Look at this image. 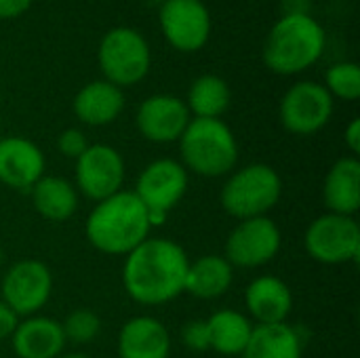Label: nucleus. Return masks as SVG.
<instances>
[{
	"instance_id": "4468645a",
	"label": "nucleus",
	"mask_w": 360,
	"mask_h": 358,
	"mask_svg": "<svg viewBox=\"0 0 360 358\" xmlns=\"http://www.w3.org/2000/svg\"><path fill=\"white\" fill-rule=\"evenodd\" d=\"M190 120L186 101L175 95H152L143 99L135 116L139 133L152 143L179 141Z\"/></svg>"
},
{
	"instance_id": "a211bd4d",
	"label": "nucleus",
	"mask_w": 360,
	"mask_h": 358,
	"mask_svg": "<svg viewBox=\"0 0 360 358\" xmlns=\"http://www.w3.org/2000/svg\"><path fill=\"white\" fill-rule=\"evenodd\" d=\"M11 346L17 358H57L65 348L61 323L42 314L27 317L19 321Z\"/></svg>"
},
{
	"instance_id": "393cba45",
	"label": "nucleus",
	"mask_w": 360,
	"mask_h": 358,
	"mask_svg": "<svg viewBox=\"0 0 360 358\" xmlns=\"http://www.w3.org/2000/svg\"><path fill=\"white\" fill-rule=\"evenodd\" d=\"M186 106L194 118H221L230 106V87L215 74H202L190 84Z\"/></svg>"
},
{
	"instance_id": "473e14b6",
	"label": "nucleus",
	"mask_w": 360,
	"mask_h": 358,
	"mask_svg": "<svg viewBox=\"0 0 360 358\" xmlns=\"http://www.w3.org/2000/svg\"><path fill=\"white\" fill-rule=\"evenodd\" d=\"M57 358H91L89 354H84V352H65V354H59Z\"/></svg>"
},
{
	"instance_id": "2f4dec72",
	"label": "nucleus",
	"mask_w": 360,
	"mask_h": 358,
	"mask_svg": "<svg viewBox=\"0 0 360 358\" xmlns=\"http://www.w3.org/2000/svg\"><path fill=\"white\" fill-rule=\"evenodd\" d=\"M32 0H0V19H13L30 8Z\"/></svg>"
},
{
	"instance_id": "6e6552de",
	"label": "nucleus",
	"mask_w": 360,
	"mask_h": 358,
	"mask_svg": "<svg viewBox=\"0 0 360 358\" xmlns=\"http://www.w3.org/2000/svg\"><path fill=\"white\" fill-rule=\"evenodd\" d=\"M306 253L325 266L356 262L360 255V226L352 215L325 213L316 217L304 234Z\"/></svg>"
},
{
	"instance_id": "20e7f679",
	"label": "nucleus",
	"mask_w": 360,
	"mask_h": 358,
	"mask_svg": "<svg viewBox=\"0 0 360 358\" xmlns=\"http://www.w3.org/2000/svg\"><path fill=\"white\" fill-rule=\"evenodd\" d=\"M181 165L200 177H226L238 165V141L221 118H192L179 137Z\"/></svg>"
},
{
	"instance_id": "412c9836",
	"label": "nucleus",
	"mask_w": 360,
	"mask_h": 358,
	"mask_svg": "<svg viewBox=\"0 0 360 358\" xmlns=\"http://www.w3.org/2000/svg\"><path fill=\"white\" fill-rule=\"evenodd\" d=\"M34 211L46 222H68L78 209V190L72 181L57 175H42L30 190Z\"/></svg>"
},
{
	"instance_id": "9d476101",
	"label": "nucleus",
	"mask_w": 360,
	"mask_h": 358,
	"mask_svg": "<svg viewBox=\"0 0 360 358\" xmlns=\"http://www.w3.org/2000/svg\"><path fill=\"white\" fill-rule=\"evenodd\" d=\"M283 245V234L276 222L268 215L243 219L234 226L230 236L226 238L224 257L232 268H262L270 264Z\"/></svg>"
},
{
	"instance_id": "f257e3e1",
	"label": "nucleus",
	"mask_w": 360,
	"mask_h": 358,
	"mask_svg": "<svg viewBox=\"0 0 360 358\" xmlns=\"http://www.w3.org/2000/svg\"><path fill=\"white\" fill-rule=\"evenodd\" d=\"M190 257L171 238L148 236L124 255L122 285L127 295L141 306H162L179 298L186 289Z\"/></svg>"
},
{
	"instance_id": "6ab92c4d",
	"label": "nucleus",
	"mask_w": 360,
	"mask_h": 358,
	"mask_svg": "<svg viewBox=\"0 0 360 358\" xmlns=\"http://www.w3.org/2000/svg\"><path fill=\"white\" fill-rule=\"evenodd\" d=\"M323 200L329 213L356 215L360 209V160L342 156L329 169L323 184Z\"/></svg>"
},
{
	"instance_id": "bb28decb",
	"label": "nucleus",
	"mask_w": 360,
	"mask_h": 358,
	"mask_svg": "<svg viewBox=\"0 0 360 358\" xmlns=\"http://www.w3.org/2000/svg\"><path fill=\"white\" fill-rule=\"evenodd\" d=\"M325 80V89L331 97H340L344 101H356L360 97V68L352 61L331 65Z\"/></svg>"
},
{
	"instance_id": "a878e982",
	"label": "nucleus",
	"mask_w": 360,
	"mask_h": 358,
	"mask_svg": "<svg viewBox=\"0 0 360 358\" xmlns=\"http://www.w3.org/2000/svg\"><path fill=\"white\" fill-rule=\"evenodd\" d=\"M61 331L65 338V344L72 342L76 346H84V344H93L99 333H101V319L86 308H78L72 310L63 323H61Z\"/></svg>"
},
{
	"instance_id": "1a4fd4ad",
	"label": "nucleus",
	"mask_w": 360,
	"mask_h": 358,
	"mask_svg": "<svg viewBox=\"0 0 360 358\" xmlns=\"http://www.w3.org/2000/svg\"><path fill=\"white\" fill-rule=\"evenodd\" d=\"M53 293V274L40 260H19L6 268L0 283V300L19 317L38 314Z\"/></svg>"
},
{
	"instance_id": "4be33fe9",
	"label": "nucleus",
	"mask_w": 360,
	"mask_h": 358,
	"mask_svg": "<svg viewBox=\"0 0 360 358\" xmlns=\"http://www.w3.org/2000/svg\"><path fill=\"white\" fill-rule=\"evenodd\" d=\"M232 283L234 268L224 255H200L188 266L184 293L198 300H217L230 291Z\"/></svg>"
},
{
	"instance_id": "423d86ee",
	"label": "nucleus",
	"mask_w": 360,
	"mask_h": 358,
	"mask_svg": "<svg viewBox=\"0 0 360 358\" xmlns=\"http://www.w3.org/2000/svg\"><path fill=\"white\" fill-rule=\"evenodd\" d=\"M97 59L105 80L118 89L141 82L152 61L146 38L133 27L110 30L99 42Z\"/></svg>"
},
{
	"instance_id": "ddd939ff",
	"label": "nucleus",
	"mask_w": 360,
	"mask_h": 358,
	"mask_svg": "<svg viewBox=\"0 0 360 358\" xmlns=\"http://www.w3.org/2000/svg\"><path fill=\"white\" fill-rule=\"evenodd\" d=\"M169 44L184 53L202 49L211 34V17L200 0H165L158 13Z\"/></svg>"
},
{
	"instance_id": "aec40b11",
	"label": "nucleus",
	"mask_w": 360,
	"mask_h": 358,
	"mask_svg": "<svg viewBox=\"0 0 360 358\" xmlns=\"http://www.w3.org/2000/svg\"><path fill=\"white\" fill-rule=\"evenodd\" d=\"M72 108L82 124L105 127L120 116L124 108V95L122 89L108 80H93L76 93Z\"/></svg>"
},
{
	"instance_id": "9b49d317",
	"label": "nucleus",
	"mask_w": 360,
	"mask_h": 358,
	"mask_svg": "<svg viewBox=\"0 0 360 358\" xmlns=\"http://www.w3.org/2000/svg\"><path fill=\"white\" fill-rule=\"evenodd\" d=\"M281 122L293 135H314L327 127L333 116V97L325 84L295 82L281 99Z\"/></svg>"
},
{
	"instance_id": "2eb2a0df",
	"label": "nucleus",
	"mask_w": 360,
	"mask_h": 358,
	"mask_svg": "<svg viewBox=\"0 0 360 358\" xmlns=\"http://www.w3.org/2000/svg\"><path fill=\"white\" fill-rule=\"evenodd\" d=\"M44 154L42 150L25 137L8 135L0 139V184L17 190L30 192L34 184L44 175Z\"/></svg>"
},
{
	"instance_id": "72a5a7b5",
	"label": "nucleus",
	"mask_w": 360,
	"mask_h": 358,
	"mask_svg": "<svg viewBox=\"0 0 360 358\" xmlns=\"http://www.w3.org/2000/svg\"><path fill=\"white\" fill-rule=\"evenodd\" d=\"M2 262H4V251H2V245H0V268H2Z\"/></svg>"
},
{
	"instance_id": "cd10ccee",
	"label": "nucleus",
	"mask_w": 360,
	"mask_h": 358,
	"mask_svg": "<svg viewBox=\"0 0 360 358\" xmlns=\"http://www.w3.org/2000/svg\"><path fill=\"white\" fill-rule=\"evenodd\" d=\"M179 340L181 344L190 350V352H205L209 350V331H207V321H188L181 331H179Z\"/></svg>"
},
{
	"instance_id": "7ed1b4c3",
	"label": "nucleus",
	"mask_w": 360,
	"mask_h": 358,
	"mask_svg": "<svg viewBox=\"0 0 360 358\" xmlns=\"http://www.w3.org/2000/svg\"><path fill=\"white\" fill-rule=\"evenodd\" d=\"M323 51V25L308 13L293 11L272 25L264 44V61L272 72L291 76L314 65Z\"/></svg>"
},
{
	"instance_id": "f8f14e48",
	"label": "nucleus",
	"mask_w": 360,
	"mask_h": 358,
	"mask_svg": "<svg viewBox=\"0 0 360 358\" xmlns=\"http://www.w3.org/2000/svg\"><path fill=\"white\" fill-rule=\"evenodd\" d=\"M124 158L108 143H91L76 160V190L99 203L122 190Z\"/></svg>"
},
{
	"instance_id": "dca6fc26",
	"label": "nucleus",
	"mask_w": 360,
	"mask_h": 358,
	"mask_svg": "<svg viewBox=\"0 0 360 358\" xmlns=\"http://www.w3.org/2000/svg\"><path fill=\"white\" fill-rule=\"evenodd\" d=\"M116 352L118 358H169L171 333L154 317H133L120 327Z\"/></svg>"
},
{
	"instance_id": "f3484780",
	"label": "nucleus",
	"mask_w": 360,
	"mask_h": 358,
	"mask_svg": "<svg viewBox=\"0 0 360 358\" xmlns=\"http://www.w3.org/2000/svg\"><path fill=\"white\" fill-rule=\"evenodd\" d=\"M245 306L257 325L287 323L293 310V293L283 279L264 274L247 285Z\"/></svg>"
},
{
	"instance_id": "c756f323",
	"label": "nucleus",
	"mask_w": 360,
	"mask_h": 358,
	"mask_svg": "<svg viewBox=\"0 0 360 358\" xmlns=\"http://www.w3.org/2000/svg\"><path fill=\"white\" fill-rule=\"evenodd\" d=\"M19 321H21V319H19V317L0 300V342L13 338V333H15Z\"/></svg>"
},
{
	"instance_id": "0eeeda50",
	"label": "nucleus",
	"mask_w": 360,
	"mask_h": 358,
	"mask_svg": "<svg viewBox=\"0 0 360 358\" xmlns=\"http://www.w3.org/2000/svg\"><path fill=\"white\" fill-rule=\"evenodd\" d=\"M188 171L173 158L152 160L137 177L135 196L146 205L152 228L162 226L188 192Z\"/></svg>"
},
{
	"instance_id": "f03ea898",
	"label": "nucleus",
	"mask_w": 360,
	"mask_h": 358,
	"mask_svg": "<svg viewBox=\"0 0 360 358\" xmlns=\"http://www.w3.org/2000/svg\"><path fill=\"white\" fill-rule=\"evenodd\" d=\"M152 232L146 205L133 190H120L99 203L84 222V236L105 255H129Z\"/></svg>"
},
{
	"instance_id": "39448f33",
	"label": "nucleus",
	"mask_w": 360,
	"mask_h": 358,
	"mask_svg": "<svg viewBox=\"0 0 360 358\" xmlns=\"http://www.w3.org/2000/svg\"><path fill=\"white\" fill-rule=\"evenodd\" d=\"M281 196L283 179L276 169L266 162H253L228 175L219 192V203L230 217L243 222L268 215V211L278 205Z\"/></svg>"
},
{
	"instance_id": "b1692460",
	"label": "nucleus",
	"mask_w": 360,
	"mask_h": 358,
	"mask_svg": "<svg viewBox=\"0 0 360 358\" xmlns=\"http://www.w3.org/2000/svg\"><path fill=\"white\" fill-rule=\"evenodd\" d=\"M207 331L209 350H215L221 357H240L249 344L253 325L243 312L224 308L207 319Z\"/></svg>"
},
{
	"instance_id": "7c9ffc66",
	"label": "nucleus",
	"mask_w": 360,
	"mask_h": 358,
	"mask_svg": "<svg viewBox=\"0 0 360 358\" xmlns=\"http://www.w3.org/2000/svg\"><path fill=\"white\" fill-rule=\"evenodd\" d=\"M344 143L346 148L350 150V156H356L360 154V120L359 118H352L350 124L346 127L344 131Z\"/></svg>"
},
{
	"instance_id": "5701e85b",
	"label": "nucleus",
	"mask_w": 360,
	"mask_h": 358,
	"mask_svg": "<svg viewBox=\"0 0 360 358\" xmlns=\"http://www.w3.org/2000/svg\"><path fill=\"white\" fill-rule=\"evenodd\" d=\"M243 358H302L304 338L289 323L253 325Z\"/></svg>"
},
{
	"instance_id": "c85d7f7f",
	"label": "nucleus",
	"mask_w": 360,
	"mask_h": 358,
	"mask_svg": "<svg viewBox=\"0 0 360 358\" xmlns=\"http://www.w3.org/2000/svg\"><path fill=\"white\" fill-rule=\"evenodd\" d=\"M89 146H91V143H89L86 135H84L80 129H65V131H61L59 137H57V148H59V152H61L65 158H70V160H78V158L84 154V150H86Z\"/></svg>"
}]
</instances>
